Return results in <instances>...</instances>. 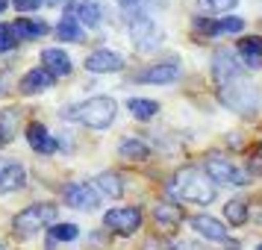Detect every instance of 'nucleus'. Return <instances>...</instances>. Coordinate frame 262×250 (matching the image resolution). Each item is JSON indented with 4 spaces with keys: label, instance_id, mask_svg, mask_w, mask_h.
I'll use <instances>...</instances> for the list:
<instances>
[{
    "label": "nucleus",
    "instance_id": "423d86ee",
    "mask_svg": "<svg viewBox=\"0 0 262 250\" xmlns=\"http://www.w3.org/2000/svg\"><path fill=\"white\" fill-rule=\"evenodd\" d=\"M203 168H206V177L212 179V183H221V186H236V189H238V186H248V171L236 168L230 159H224V156H218V153L206 156Z\"/></svg>",
    "mask_w": 262,
    "mask_h": 250
},
{
    "label": "nucleus",
    "instance_id": "dca6fc26",
    "mask_svg": "<svg viewBox=\"0 0 262 250\" xmlns=\"http://www.w3.org/2000/svg\"><path fill=\"white\" fill-rule=\"evenodd\" d=\"M41 62H45V71L50 77H68L71 74V59H68V53L59 48H48L41 53Z\"/></svg>",
    "mask_w": 262,
    "mask_h": 250
},
{
    "label": "nucleus",
    "instance_id": "1a4fd4ad",
    "mask_svg": "<svg viewBox=\"0 0 262 250\" xmlns=\"http://www.w3.org/2000/svg\"><path fill=\"white\" fill-rule=\"evenodd\" d=\"M212 77L218 80V85L227 83V80L242 77V59H238L233 50H218L212 56Z\"/></svg>",
    "mask_w": 262,
    "mask_h": 250
},
{
    "label": "nucleus",
    "instance_id": "6ab92c4d",
    "mask_svg": "<svg viewBox=\"0 0 262 250\" xmlns=\"http://www.w3.org/2000/svg\"><path fill=\"white\" fill-rule=\"evenodd\" d=\"M50 85H53V77H50L45 68H33L30 74H24L21 92H24V95H41V92H48Z\"/></svg>",
    "mask_w": 262,
    "mask_h": 250
},
{
    "label": "nucleus",
    "instance_id": "c85d7f7f",
    "mask_svg": "<svg viewBox=\"0 0 262 250\" xmlns=\"http://www.w3.org/2000/svg\"><path fill=\"white\" fill-rule=\"evenodd\" d=\"M201 6L212 9V12H230L238 6V0H201Z\"/></svg>",
    "mask_w": 262,
    "mask_h": 250
},
{
    "label": "nucleus",
    "instance_id": "f3484780",
    "mask_svg": "<svg viewBox=\"0 0 262 250\" xmlns=\"http://www.w3.org/2000/svg\"><path fill=\"white\" fill-rule=\"evenodd\" d=\"M74 3H68V12L62 18L59 24H56V38L59 41H83V27L77 21V15H74Z\"/></svg>",
    "mask_w": 262,
    "mask_h": 250
},
{
    "label": "nucleus",
    "instance_id": "c756f323",
    "mask_svg": "<svg viewBox=\"0 0 262 250\" xmlns=\"http://www.w3.org/2000/svg\"><path fill=\"white\" fill-rule=\"evenodd\" d=\"M9 3H12V6H15L21 15H24V12H36L38 6H41L38 0H9Z\"/></svg>",
    "mask_w": 262,
    "mask_h": 250
},
{
    "label": "nucleus",
    "instance_id": "f03ea898",
    "mask_svg": "<svg viewBox=\"0 0 262 250\" xmlns=\"http://www.w3.org/2000/svg\"><path fill=\"white\" fill-rule=\"evenodd\" d=\"M218 100H221L227 109H233L236 115H256L262 109L259 85L245 80V74L218 85Z\"/></svg>",
    "mask_w": 262,
    "mask_h": 250
},
{
    "label": "nucleus",
    "instance_id": "f257e3e1",
    "mask_svg": "<svg viewBox=\"0 0 262 250\" xmlns=\"http://www.w3.org/2000/svg\"><path fill=\"white\" fill-rule=\"evenodd\" d=\"M168 191L174 197H180V200L198 203V206H206V203L215 200L212 179L206 177L203 171H198V168H180L177 174L171 177V183H168Z\"/></svg>",
    "mask_w": 262,
    "mask_h": 250
},
{
    "label": "nucleus",
    "instance_id": "a878e982",
    "mask_svg": "<svg viewBox=\"0 0 262 250\" xmlns=\"http://www.w3.org/2000/svg\"><path fill=\"white\" fill-rule=\"evenodd\" d=\"M224 215H227V221H230V224H236V226L245 224V221H248V203L236 197V200H230L224 206Z\"/></svg>",
    "mask_w": 262,
    "mask_h": 250
},
{
    "label": "nucleus",
    "instance_id": "5701e85b",
    "mask_svg": "<svg viewBox=\"0 0 262 250\" xmlns=\"http://www.w3.org/2000/svg\"><path fill=\"white\" fill-rule=\"evenodd\" d=\"M127 109L133 112V118L150 121L156 112H159V103H156V100H144V97H130V100H127Z\"/></svg>",
    "mask_w": 262,
    "mask_h": 250
},
{
    "label": "nucleus",
    "instance_id": "4be33fe9",
    "mask_svg": "<svg viewBox=\"0 0 262 250\" xmlns=\"http://www.w3.org/2000/svg\"><path fill=\"white\" fill-rule=\"evenodd\" d=\"M238 53H242V59L248 62L250 68H262V38L259 36H248L238 44Z\"/></svg>",
    "mask_w": 262,
    "mask_h": 250
},
{
    "label": "nucleus",
    "instance_id": "6e6552de",
    "mask_svg": "<svg viewBox=\"0 0 262 250\" xmlns=\"http://www.w3.org/2000/svg\"><path fill=\"white\" fill-rule=\"evenodd\" d=\"M62 197H65L68 206L80 209V212H92V209H97V203H100L95 186H89V183H68L65 191H62Z\"/></svg>",
    "mask_w": 262,
    "mask_h": 250
},
{
    "label": "nucleus",
    "instance_id": "9b49d317",
    "mask_svg": "<svg viewBox=\"0 0 262 250\" xmlns=\"http://www.w3.org/2000/svg\"><path fill=\"white\" fill-rule=\"evenodd\" d=\"M180 77V62L177 59H165L159 62V65H150V68H144L139 71V83H154V85H165V83H174Z\"/></svg>",
    "mask_w": 262,
    "mask_h": 250
},
{
    "label": "nucleus",
    "instance_id": "412c9836",
    "mask_svg": "<svg viewBox=\"0 0 262 250\" xmlns=\"http://www.w3.org/2000/svg\"><path fill=\"white\" fill-rule=\"evenodd\" d=\"M95 191L106 194V197H121V194H124V183H121V177L115 171H103V174L95 179Z\"/></svg>",
    "mask_w": 262,
    "mask_h": 250
},
{
    "label": "nucleus",
    "instance_id": "39448f33",
    "mask_svg": "<svg viewBox=\"0 0 262 250\" xmlns=\"http://www.w3.org/2000/svg\"><path fill=\"white\" fill-rule=\"evenodd\" d=\"M130 38H133V44H136L139 53H150V50H156L162 44L165 33H162V27L156 24L150 15L133 12L130 15Z\"/></svg>",
    "mask_w": 262,
    "mask_h": 250
},
{
    "label": "nucleus",
    "instance_id": "b1692460",
    "mask_svg": "<svg viewBox=\"0 0 262 250\" xmlns=\"http://www.w3.org/2000/svg\"><path fill=\"white\" fill-rule=\"evenodd\" d=\"M118 153L124 156V159H136V162H142V159L150 156V147H147L142 139H124V142L118 144Z\"/></svg>",
    "mask_w": 262,
    "mask_h": 250
},
{
    "label": "nucleus",
    "instance_id": "9d476101",
    "mask_svg": "<svg viewBox=\"0 0 262 250\" xmlns=\"http://www.w3.org/2000/svg\"><path fill=\"white\" fill-rule=\"evenodd\" d=\"M194 30L206 36H236L245 30V18H215V21L194 18Z\"/></svg>",
    "mask_w": 262,
    "mask_h": 250
},
{
    "label": "nucleus",
    "instance_id": "2f4dec72",
    "mask_svg": "<svg viewBox=\"0 0 262 250\" xmlns=\"http://www.w3.org/2000/svg\"><path fill=\"white\" fill-rule=\"evenodd\" d=\"M6 6H9V0H0V12H3V9H6Z\"/></svg>",
    "mask_w": 262,
    "mask_h": 250
},
{
    "label": "nucleus",
    "instance_id": "7ed1b4c3",
    "mask_svg": "<svg viewBox=\"0 0 262 250\" xmlns=\"http://www.w3.org/2000/svg\"><path fill=\"white\" fill-rule=\"evenodd\" d=\"M118 115V103L112 97H89L83 103H74L62 112V118L77 121V124H85L92 130H106L109 124Z\"/></svg>",
    "mask_w": 262,
    "mask_h": 250
},
{
    "label": "nucleus",
    "instance_id": "bb28decb",
    "mask_svg": "<svg viewBox=\"0 0 262 250\" xmlns=\"http://www.w3.org/2000/svg\"><path fill=\"white\" fill-rule=\"evenodd\" d=\"M48 236L53 238V241H74V238L80 236V226L77 224H50Z\"/></svg>",
    "mask_w": 262,
    "mask_h": 250
},
{
    "label": "nucleus",
    "instance_id": "20e7f679",
    "mask_svg": "<svg viewBox=\"0 0 262 250\" xmlns=\"http://www.w3.org/2000/svg\"><path fill=\"white\" fill-rule=\"evenodd\" d=\"M53 221H56V206L53 203H33L24 212L15 215L12 230L18 238H33L38 230H48Z\"/></svg>",
    "mask_w": 262,
    "mask_h": 250
},
{
    "label": "nucleus",
    "instance_id": "7c9ffc66",
    "mask_svg": "<svg viewBox=\"0 0 262 250\" xmlns=\"http://www.w3.org/2000/svg\"><path fill=\"white\" fill-rule=\"evenodd\" d=\"M38 3H48V6H62V3H68V0H38Z\"/></svg>",
    "mask_w": 262,
    "mask_h": 250
},
{
    "label": "nucleus",
    "instance_id": "cd10ccee",
    "mask_svg": "<svg viewBox=\"0 0 262 250\" xmlns=\"http://www.w3.org/2000/svg\"><path fill=\"white\" fill-rule=\"evenodd\" d=\"M15 44H18V38H15L12 27H9V24H0V53H9V50H15Z\"/></svg>",
    "mask_w": 262,
    "mask_h": 250
},
{
    "label": "nucleus",
    "instance_id": "72a5a7b5",
    "mask_svg": "<svg viewBox=\"0 0 262 250\" xmlns=\"http://www.w3.org/2000/svg\"><path fill=\"white\" fill-rule=\"evenodd\" d=\"M0 250H6V247H3V244H0Z\"/></svg>",
    "mask_w": 262,
    "mask_h": 250
},
{
    "label": "nucleus",
    "instance_id": "2eb2a0df",
    "mask_svg": "<svg viewBox=\"0 0 262 250\" xmlns=\"http://www.w3.org/2000/svg\"><path fill=\"white\" fill-rule=\"evenodd\" d=\"M27 142H30V147H33L36 153H53V150H56L53 135H50L48 127H45V124H38V121L27 124Z\"/></svg>",
    "mask_w": 262,
    "mask_h": 250
},
{
    "label": "nucleus",
    "instance_id": "0eeeda50",
    "mask_svg": "<svg viewBox=\"0 0 262 250\" xmlns=\"http://www.w3.org/2000/svg\"><path fill=\"white\" fill-rule=\"evenodd\" d=\"M103 224L109 230H115L121 236H133L139 226H142V209H136V206H118V209H109L103 215Z\"/></svg>",
    "mask_w": 262,
    "mask_h": 250
},
{
    "label": "nucleus",
    "instance_id": "473e14b6",
    "mask_svg": "<svg viewBox=\"0 0 262 250\" xmlns=\"http://www.w3.org/2000/svg\"><path fill=\"white\" fill-rule=\"evenodd\" d=\"M256 250H262V241H259V244H256Z\"/></svg>",
    "mask_w": 262,
    "mask_h": 250
},
{
    "label": "nucleus",
    "instance_id": "4468645a",
    "mask_svg": "<svg viewBox=\"0 0 262 250\" xmlns=\"http://www.w3.org/2000/svg\"><path fill=\"white\" fill-rule=\"evenodd\" d=\"M191 230L198 233V236H203V238H209V241H221L224 244L227 238V226L218 221V218H212V215H194L191 218Z\"/></svg>",
    "mask_w": 262,
    "mask_h": 250
},
{
    "label": "nucleus",
    "instance_id": "ddd939ff",
    "mask_svg": "<svg viewBox=\"0 0 262 250\" xmlns=\"http://www.w3.org/2000/svg\"><path fill=\"white\" fill-rule=\"evenodd\" d=\"M27 186V171L21 162H0V194H9V191H18Z\"/></svg>",
    "mask_w": 262,
    "mask_h": 250
},
{
    "label": "nucleus",
    "instance_id": "a211bd4d",
    "mask_svg": "<svg viewBox=\"0 0 262 250\" xmlns=\"http://www.w3.org/2000/svg\"><path fill=\"white\" fill-rule=\"evenodd\" d=\"M12 33L18 41H30V38H41L48 36V24L38 21V18H18L12 24Z\"/></svg>",
    "mask_w": 262,
    "mask_h": 250
},
{
    "label": "nucleus",
    "instance_id": "aec40b11",
    "mask_svg": "<svg viewBox=\"0 0 262 250\" xmlns=\"http://www.w3.org/2000/svg\"><path fill=\"white\" fill-rule=\"evenodd\" d=\"M74 15H77L80 24L97 27L100 21H103V3H100V0H83V3L74 9Z\"/></svg>",
    "mask_w": 262,
    "mask_h": 250
},
{
    "label": "nucleus",
    "instance_id": "f8f14e48",
    "mask_svg": "<svg viewBox=\"0 0 262 250\" xmlns=\"http://www.w3.org/2000/svg\"><path fill=\"white\" fill-rule=\"evenodd\" d=\"M85 68L92 74H115L124 68V56L115 50H95V53H89Z\"/></svg>",
    "mask_w": 262,
    "mask_h": 250
},
{
    "label": "nucleus",
    "instance_id": "393cba45",
    "mask_svg": "<svg viewBox=\"0 0 262 250\" xmlns=\"http://www.w3.org/2000/svg\"><path fill=\"white\" fill-rule=\"evenodd\" d=\"M154 218L159 221L162 226H168V230H174V226L183 221V212H180V206H171V203H159L154 209Z\"/></svg>",
    "mask_w": 262,
    "mask_h": 250
}]
</instances>
